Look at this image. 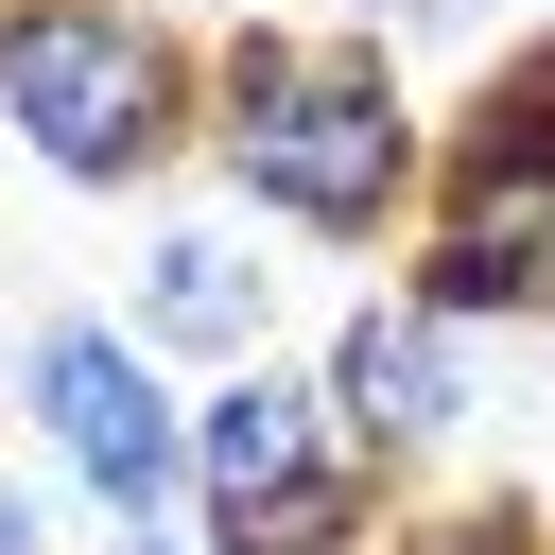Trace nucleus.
I'll return each mask as SVG.
<instances>
[{
    "label": "nucleus",
    "mask_w": 555,
    "mask_h": 555,
    "mask_svg": "<svg viewBox=\"0 0 555 555\" xmlns=\"http://www.w3.org/2000/svg\"><path fill=\"white\" fill-rule=\"evenodd\" d=\"M121 330L156 347V364H260L278 347V278H260V243L243 225H156L139 243V278H121Z\"/></svg>",
    "instance_id": "obj_7"
},
{
    "label": "nucleus",
    "mask_w": 555,
    "mask_h": 555,
    "mask_svg": "<svg viewBox=\"0 0 555 555\" xmlns=\"http://www.w3.org/2000/svg\"><path fill=\"white\" fill-rule=\"evenodd\" d=\"M0 139L52 191H156L208 156V35L156 0H0Z\"/></svg>",
    "instance_id": "obj_2"
},
{
    "label": "nucleus",
    "mask_w": 555,
    "mask_h": 555,
    "mask_svg": "<svg viewBox=\"0 0 555 555\" xmlns=\"http://www.w3.org/2000/svg\"><path fill=\"white\" fill-rule=\"evenodd\" d=\"M208 173L243 191V225H295V243H416L434 208V121L399 87V52L347 17V35H295V17H225L208 35Z\"/></svg>",
    "instance_id": "obj_1"
},
{
    "label": "nucleus",
    "mask_w": 555,
    "mask_h": 555,
    "mask_svg": "<svg viewBox=\"0 0 555 555\" xmlns=\"http://www.w3.org/2000/svg\"><path fill=\"white\" fill-rule=\"evenodd\" d=\"M17 416L87 520H191V399L121 312H35L17 330Z\"/></svg>",
    "instance_id": "obj_5"
},
{
    "label": "nucleus",
    "mask_w": 555,
    "mask_h": 555,
    "mask_svg": "<svg viewBox=\"0 0 555 555\" xmlns=\"http://www.w3.org/2000/svg\"><path fill=\"white\" fill-rule=\"evenodd\" d=\"M0 555H52V503L35 486H0Z\"/></svg>",
    "instance_id": "obj_10"
},
{
    "label": "nucleus",
    "mask_w": 555,
    "mask_h": 555,
    "mask_svg": "<svg viewBox=\"0 0 555 555\" xmlns=\"http://www.w3.org/2000/svg\"><path fill=\"white\" fill-rule=\"evenodd\" d=\"M399 555H555V520H538V486L451 468V486H416V503H399Z\"/></svg>",
    "instance_id": "obj_8"
},
{
    "label": "nucleus",
    "mask_w": 555,
    "mask_h": 555,
    "mask_svg": "<svg viewBox=\"0 0 555 555\" xmlns=\"http://www.w3.org/2000/svg\"><path fill=\"white\" fill-rule=\"evenodd\" d=\"M312 364H330V416H347V451H364V468H399V486H451V468H468L486 382H468V330H451V312H416V295L382 278Z\"/></svg>",
    "instance_id": "obj_6"
},
{
    "label": "nucleus",
    "mask_w": 555,
    "mask_h": 555,
    "mask_svg": "<svg viewBox=\"0 0 555 555\" xmlns=\"http://www.w3.org/2000/svg\"><path fill=\"white\" fill-rule=\"evenodd\" d=\"M399 295L451 330H538L555 312V35L486 52L468 104L434 121V208L399 243Z\"/></svg>",
    "instance_id": "obj_3"
},
{
    "label": "nucleus",
    "mask_w": 555,
    "mask_h": 555,
    "mask_svg": "<svg viewBox=\"0 0 555 555\" xmlns=\"http://www.w3.org/2000/svg\"><path fill=\"white\" fill-rule=\"evenodd\" d=\"M87 555H208V538H191V520H104Z\"/></svg>",
    "instance_id": "obj_9"
},
{
    "label": "nucleus",
    "mask_w": 555,
    "mask_h": 555,
    "mask_svg": "<svg viewBox=\"0 0 555 555\" xmlns=\"http://www.w3.org/2000/svg\"><path fill=\"white\" fill-rule=\"evenodd\" d=\"M399 468H364L347 451V416H330V364H225L208 399H191V538L208 555H382L399 538Z\"/></svg>",
    "instance_id": "obj_4"
}]
</instances>
